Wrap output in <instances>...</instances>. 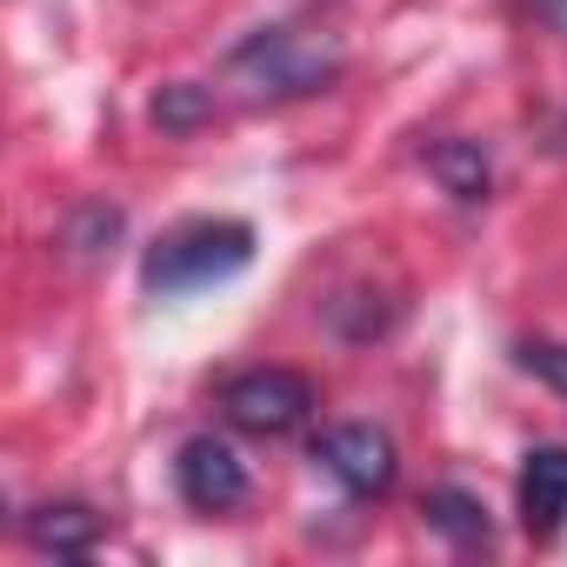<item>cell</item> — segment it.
<instances>
[{"label": "cell", "instance_id": "cell-7", "mask_svg": "<svg viewBox=\"0 0 567 567\" xmlns=\"http://www.w3.org/2000/svg\"><path fill=\"white\" fill-rule=\"evenodd\" d=\"M21 534L41 547V554H94L101 547V534H107V520L94 514V507H81V501H41V507H28L21 514Z\"/></svg>", "mask_w": 567, "mask_h": 567}, {"label": "cell", "instance_id": "cell-8", "mask_svg": "<svg viewBox=\"0 0 567 567\" xmlns=\"http://www.w3.org/2000/svg\"><path fill=\"white\" fill-rule=\"evenodd\" d=\"M421 514H427V527H434L441 540H454V547H487V540H494L487 501H481V494H467V487H434Z\"/></svg>", "mask_w": 567, "mask_h": 567}, {"label": "cell", "instance_id": "cell-10", "mask_svg": "<svg viewBox=\"0 0 567 567\" xmlns=\"http://www.w3.org/2000/svg\"><path fill=\"white\" fill-rule=\"evenodd\" d=\"M207 114H214V94L194 87V81H174V87H161V94L147 101V121H154L161 134H187V127H200Z\"/></svg>", "mask_w": 567, "mask_h": 567}, {"label": "cell", "instance_id": "cell-9", "mask_svg": "<svg viewBox=\"0 0 567 567\" xmlns=\"http://www.w3.org/2000/svg\"><path fill=\"white\" fill-rule=\"evenodd\" d=\"M427 167L447 181V194H461V200H481L487 194V154L474 147V141H441L434 154H427Z\"/></svg>", "mask_w": 567, "mask_h": 567}, {"label": "cell", "instance_id": "cell-12", "mask_svg": "<svg viewBox=\"0 0 567 567\" xmlns=\"http://www.w3.org/2000/svg\"><path fill=\"white\" fill-rule=\"evenodd\" d=\"M527 8H540V14H554V21H567V0H527Z\"/></svg>", "mask_w": 567, "mask_h": 567}, {"label": "cell", "instance_id": "cell-4", "mask_svg": "<svg viewBox=\"0 0 567 567\" xmlns=\"http://www.w3.org/2000/svg\"><path fill=\"white\" fill-rule=\"evenodd\" d=\"M315 461H321L354 501H381V494L394 487V474H401V454H394V441H388L374 421H341V427H328V434L315 441Z\"/></svg>", "mask_w": 567, "mask_h": 567}, {"label": "cell", "instance_id": "cell-2", "mask_svg": "<svg viewBox=\"0 0 567 567\" xmlns=\"http://www.w3.org/2000/svg\"><path fill=\"white\" fill-rule=\"evenodd\" d=\"M227 74L247 87V94H267V101H301V94H321L334 74H341V48L328 34H308V28H260L234 48Z\"/></svg>", "mask_w": 567, "mask_h": 567}, {"label": "cell", "instance_id": "cell-3", "mask_svg": "<svg viewBox=\"0 0 567 567\" xmlns=\"http://www.w3.org/2000/svg\"><path fill=\"white\" fill-rule=\"evenodd\" d=\"M315 408H321V394H315V381H308L301 368H240V374L220 388V414H227L240 434H260V441L295 434Z\"/></svg>", "mask_w": 567, "mask_h": 567}, {"label": "cell", "instance_id": "cell-6", "mask_svg": "<svg viewBox=\"0 0 567 567\" xmlns=\"http://www.w3.org/2000/svg\"><path fill=\"white\" fill-rule=\"evenodd\" d=\"M514 507L527 534H560L567 527V447H527L520 481H514Z\"/></svg>", "mask_w": 567, "mask_h": 567}, {"label": "cell", "instance_id": "cell-11", "mask_svg": "<svg viewBox=\"0 0 567 567\" xmlns=\"http://www.w3.org/2000/svg\"><path fill=\"white\" fill-rule=\"evenodd\" d=\"M514 361H520V374L547 381V388L567 401V341H520V348H514Z\"/></svg>", "mask_w": 567, "mask_h": 567}, {"label": "cell", "instance_id": "cell-1", "mask_svg": "<svg viewBox=\"0 0 567 567\" xmlns=\"http://www.w3.org/2000/svg\"><path fill=\"white\" fill-rule=\"evenodd\" d=\"M254 260V227L247 220H187L174 234H161L141 260V288L174 301V295H200L220 288Z\"/></svg>", "mask_w": 567, "mask_h": 567}, {"label": "cell", "instance_id": "cell-5", "mask_svg": "<svg viewBox=\"0 0 567 567\" xmlns=\"http://www.w3.org/2000/svg\"><path fill=\"white\" fill-rule=\"evenodd\" d=\"M174 487H181L187 507L227 514V507L247 501V461H240L220 434H194V441L181 447V461H174Z\"/></svg>", "mask_w": 567, "mask_h": 567}]
</instances>
